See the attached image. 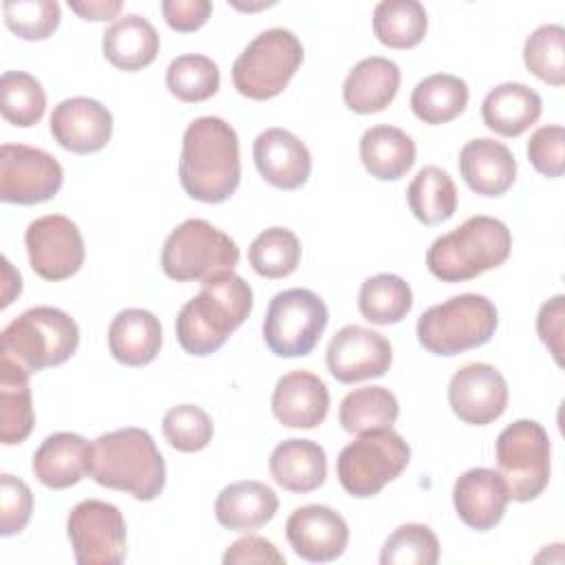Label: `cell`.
<instances>
[{
	"label": "cell",
	"mask_w": 565,
	"mask_h": 565,
	"mask_svg": "<svg viewBox=\"0 0 565 565\" xmlns=\"http://www.w3.org/2000/svg\"><path fill=\"white\" fill-rule=\"evenodd\" d=\"M179 181L188 196L201 203L227 201L241 183L238 137L221 117H196L181 143Z\"/></svg>",
	"instance_id": "6da1fadb"
},
{
	"label": "cell",
	"mask_w": 565,
	"mask_h": 565,
	"mask_svg": "<svg viewBox=\"0 0 565 565\" xmlns=\"http://www.w3.org/2000/svg\"><path fill=\"white\" fill-rule=\"evenodd\" d=\"M254 294L234 271H218L201 280V289L177 313L174 331L181 349L203 358L218 351L249 318Z\"/></svg>",
	"instance_id": "7a4b0ae2"
},
{
	"label": "cell",
	"mask_w": 565,
	"mask_h": 565,
	"mask_svg": "<svg viewBox=\"0 0 565 565\" xmlns=\"http://www.w3.org/2000/svg\"><path fill=\"white\" fill-rule=\"evenodd\" d=\"M88 477L137 501H152L166 486V461L146 428H117L90 444Z\"/></svg>",
	"instance_id": "3957f363"
},
{
	"label": "cell",
	"mask_w": 565,
	"mask_h": 565,
	"mask_svg": "<svg viewBox=\"0 0 565 565\" xmlns=\"http://www.w3.org/2000/svg\"><path fill=\"white\" fill-rule=\"evenodd\" d=\"M510 252L508 225L494 216L477 214L430 243L426 267L441 282H463L503 265Z\"/></svg>",
	"instance_id": "277c9868"
},
{
	"label": "cell",
	"mask_w": 565,
	"mask_h": 565,
	"mask_svg": "<svg viewBox=\"0 0 565 565\" xmlns=\"http://www.w3.org/2000/svg\"><path fill=\"white\" fill-rule=\"evenodd\" d=\"M497 324L499 313L490 298L459 294L419 316L417 340L428 353L450 358L490 342Z\"/></svg>",
	"instance_id": "5b68a950"
},
{
	"label": "cell",
	"mask_w": 565,
	"mask_h": 565,
	"mask_svg": "<svg viewBox=\"0 0 565 565\" xmlns=\"http://www.w3.org/2000/svg\"><path fill=\"white\" fill-rule=\"evenodd\" d=\"M77 322L57 307H31L2 329V355L31 373L64 364L77 351Z\"/></svg>",
	"instance_id": "8992f818"
},
{
	"label": "cell",
	"mask_w": 565,
	"mask_h": 565,
	"mask_svg": "<svg viewBox=\"0 0 565 565\" xmlns=\"http://www.w3.org/2000/svg\"><path fill=\"white\" fill-rule=\"evenodd\" d=\"M305 57L298 35L289 29L260 31L234 60V88L254 102H265L280 95Z\"/></svg>",
	"instance_id": "52a82bcc"
},
{
	"label": "cell",
	"mask_w": 565,
	"mask_h": 565,
	"mask_svg": "<svg viewBox=\"0 0 565 565\" xmlns=\"http://www.w3.org/2000/svg\"><path fill=\"white\" fill-rule=\"evenodd\" d=\"M241 252L230 234L205 218L177 225L161 249V269L177 282L205 280L218 271H234Z\"/></svg>",
	"instance_id": "ba28073f"
},
{
	"label": "cell",
	"mask_w": 565,
	"mask_h": 565,
	"mask_svg": "<svg viewBox=\"0 0 565 565\" xmlns=\"http://www.w3.org/2000/svg\"><path fill=\"white\" fill-rule=\"evenodd\" d=\"M411 461V446L393 428L360 433L338 455V481L358 499L375 497L388 481L397 479Z\"/></svg>",
	"instance_id": "9c48e42d"
},
{
	"label": "cell",
	"mask_w": 565,
	"mask_h": 565,
	"mask_svg": "<svg viewBox=\"0 0 565 565\" xmlns=\"http://www.w3.org/2000/svg\"><path fill=\"white\" fill-rule=\"evenodd\" d=\"M329 322L324 300L311 289L278 291L263 320V340L278 358L309 355L320 342Z\"/></svg>",
	"instance_id": "30bf717a"
},
{
	"label": "cell",
	"mask_w": 565,
	"mask_h": 565,
	"mask_svg": "<svg viewBox=\"0 0 565 565\" xmlns=\"http://www.w3.org/2000/svg\"><path fill=\"white\" fill-rule=\"evenodd\" d=\"M499 475L505 479L510 499L534 501L550 481V437L534 419H516L505 426L494 446Z\"/></svg>",
	"instance_id": "8fae6325"
},
{
	"label": "cell",
	"mask_w": 565,
	"mask_h": 565,
	"mask_svg": "<svg viewBox=\"0 0 565 565\" xmlns=\"http://www.w3.org/2000/svg\"><path fill=\"white\" fill-rule=\"evenodd\" d=\"M66 534L79 565H119L126 558V521L113 503L79 501L68 512Z\"/></svg>",
	"instance_id": "7c38bea8"
},
{
	"label": "cell",
	"mask_w": 565,
	"mask_h": 565,
	"mask_svg": "<svg viewBox=\"0 0 565 565\" xmlns=\"http://www.w3.org/2000/svg\"><path fill=\"white\" fill-rule=\"evenodd\" d=\"M62 183L64 170L53 154L24 143L0 148V199L4 203L35 205L51 201Z\"/></svg>",
	"instance_id": "4fadbf2b"
},
{
	"label": "cell",
	"mask_w": 565,
	"mask_h": 565,
	"mask_svg": "<svg viewBox=\"0 0 565 565\" xmlns=\"http://www.w3.org/2000/svg\"><path fill=\"white\" fill-rule=\"evenodd\" d=\"M24 245L31 269L44 280H66L84 265L82 232L64 214H46L31 221L24 232Z\"/></svg>",
	"instance_id": "5bb4252c"
},
{
	"label": "cell",
	"mask_w": 565,
	"mask_h": 565,
	"mask_svg": "<svg viewBox=\"0 0 565 565\" xmlns=\"http://www.w3.org/2000/svg\"><path fill=\"white\" fill-rule=\"evenodd\" d=\"M508 382L488 362H468L455 371L448 384V404L452 413L472 426H486L499 419L508 408Z\"/></svg>",
	"instance_id": "9a60e30c"
},
{
	"label": "cell",
	"mask_w": 565,
	"mask_h": 565,
	"mask_svg": "<svg viewBox=\"0 0 565 565\" xmlns=\"http://www.w3.org/2000/svg\"><path fill=\"white\" fill-rule=\"evenodd\" d=\"M391 362V342L382 333L360 324L342 327L327 347V369L342 384L382 377Z\"/></svg>",
	"instance_id": "2e32d148"
},
{
	"label": "cell",
	"mask_w": 565,
	"mask_h": 565,
	"mask_svg": "<svg viewBox=\"0 0 565 565\" xmlns=\"http://www.w3.org/2000/svg\"><path fill=\"white\" fill-rule=\"evenodd\" d=\"M285 534L294 552L309 563L335 561L349 545V525L342 514L318 503L296 508L287 516Z\"/></svg>",
	"instance_id": "e0dca14e"
},
{
	"label": "cell",
	"mask_w": 565,
	"mask_h": 565,
	"mask_svg": "<svg viewBox=\"0 0 565 565\" xmlns=\"http://www.w3.org/2000/svg\"><path fill=\"white\" fill-rule=\"evenodd\" d=\"M49 128L64 150L93 154L108 146L113 137V115L97 99L68 97L53 108Z\"/></svg>",
	"instance_id": "ac0fdd59"
},
{
	"label": "cell",
	"mask_w": 565,
	"mask_h": 565,
	"mask_svg": "<svg viewBox=\"0 0 565 565\" xmlns=\"http://www.w3.org/2000/svg\"><path fill=\"white\" fill-rule=\"evenodd\" d=\"M510 503V490L499 470L470 468L452 488V505L457 516L472 530L486 532L501 523Z\"/></svg>",
	"instance_id": "d6986e66"
},
{
	"label": "cell",
	"mask_w": 565,
	"mask_h": 565,
	"mask_svg": "<svg viewBox=\"0 0 565 565\" xmlns=\"http://www.w3.org/2000/svg\"><path fill=\"white\" fill-rule=\"evenodd\" d=\"M258 174L278 190H298L311 174L309 148L285 128H267L254 139Z\"/></svg>",
	"instance_id": "ffe728a7"
},
{
	"label": "cell",
	"mask_w": 565,
	"mask_h": 565,
	"mask_svg": "<svg viewBox=\"0 0 565 565\" xmlns=\"http://www.w3.org/2000/svg\"><path fill=\"white\" fill-rule=\"evenodd\" d=\"M271 411L287 428H316L329 413L327 384L311 371H291L276 382Z\"/></svg>",
	"instance_id": "44dd1931"
},
{
	"label": "cell",
	"mask_w": 565,
	"mask_h": 565,
	"mask_svg": "<svg viewBox=\"0 0 565 565\" xmlns=\"http://www.w3.org/2000/svg\"><path fill=\"white\" fill-rule=\"evenodd\" d=\"M459 174L472 192L501 196L516 181V159L501 141L490 137L470 139L459 152Z\"/></svg>",
	"instance_id": "7402d4cb"
},
{
	"label": "cell",
	"mask_w": 565,
	"mask_h": 565,
	"mask_svg": "<svg viewBox=\"0 0 565 565\" xmlns=\"http://www.w3.org/2000/svg\"><path fill=\"white\" fill-rule=\"evenodd\" d=\"M90 444L77 433H53L33 452L31 470L35 479L51 488L64 490L88 475Z\"/></svg>",
	"instance_id": "603a6c76"
},
{
	"label": "cell",
	"mask_w": 565,
	"mask_h": 565,
	"mask_svg": "<svg viewBox=\"0 0 565 565\" xmlns=\"http://www.w3.org/2000/svg\"><path fill=\"white\" fill-rule=\"evenodd\" d=\"M399 66L382 55L360 60L342 84V97L349 110L371 115L384 110L399 90Z\"/></svg>",
	"instance_id": "cb8c5ba5"
},
{
	"label": "cell",
	"mask_w": 565,
	"mask_h": 565,
	"mask_svg": "<svg viewBox=\"0 0 565 565\" xmlns=\"http://www.w3.org/2000/svg\"><path fill=\"white\" fill-rule=\"evenodd\" d=\"M278 512V497L276 492L254 479L234 481L225 486L214 503L216 521L234 532H249L258 530L269 523Z\"/></svg>",
	"instance_id": "d4e9b609"
},
{
	"label": "cell",
	"mask_w": 565,
	"mask_h": 565,
	"mask_svg": "<svg viewBox=\"0 0 565 565\" xmlns=\"http://www.w3.org/2000/svg\"><path fill=\"white\" fill-rule=\"evenodd\" d=\"M269 472L287 492H313L327 479L324 448L311 439H285L269 455Z\"/></svg>",
	"instance_id": "484cf974"
},
{
	"label": "cell",
	"mask_w": 565,
	"mask_h": 565,
	"mask_svg": "<svg viewBox=\"0 0 565 565\" xmlns=\"http://www.w3.org/2000/svg\"><path fill=\"white\" fill-rule=\"evenodd\" d=\"M161 40L157 29L137 13L119 15L102 35L104 57L119 71H141L159 53Z\"/></svg>",
	"instance_id": "4316f807"
},
{
	"label": "cell",
	"mask_w": 565,
	"mask_h": 565,
	"mask_svg": "<svg viewBox=\"0 0 565 565\" xmlns=\"http://www.w3.org/2000/svg\"><path fill=\"white\" fill-rule=\"evenodd\" d=\"M110 355L124 366H146L161 349V322L148 309H124L108 327Z\"/></svg>",
	"instance_id": "83f0119b"
},
{
	"label": "cell",
	"mask_w": 565,
	"mask_h": 565,
	"mask_svg": "<svg viewBox=\"0 0 565 565\" xmlns=\"http://www.w3.org/2000/svg\"><path fill=\"white\" fill-rule=\"evenodd\" d=\"M541 110V95L521 82H505L494 86L488 90L481 104L483 124L501 137L523 135L539 121Z\"/></svg>",
	"instance_id": "f1b7e54d"
},
{
	"label": "cell",
	"mask_w": 565,
	"mask_h": 565,
	"mask_svg": "<svg viewBox=\"0 0 565 565\" xmlns=\"http://www.w3.org/2000/svg\"><path fill=\"white\" fill-rule=\"evenodd\" d=\"M29 375L22 364L9 355L0 358V441L4 446L22 444L35 424Z\"/></svg>",
	"instance_id": "f546056e"
},
{
	"label": "cell",
	"mask_w": 565,
	"mask_h": 565,
	"mask_svg": "<svg viewBox=\"0 0 565 565\" xmlns=\"http://www.w3.org/2000/svg\"><path fill=\"white\" fill-rule=\"evenodd\" d=\"M415 141L395 126H373L360 139L364 170L380 181L402 179L415 163Z\"/></svg>",
	"instance_id": "4dcf8cb0"
},
{
	"label": "cell",
	"mask_w": 565,
	"mask_h": 565,
	"mask_svg": "<svg viewBox=\"0 0 565 565\" xmlns=\"http://www.w3.org/2000/svg\"><path fill=\"white\" fill-rule=\"evenodd\" d=\"M468 84L450 73H435L417 82L411 93V108L424 124L439 126L457 119L468 106Z\"/></svg>",
	"instance_id": "1f68e13d"
},
{
	"label": "cell",
	"mask_w": 565,
	"mask_h": 565,
	"mask_svg": "<svg viewBox=\"0 0 565 565\" xmlns=\"http://www.w3.org/2000/svg\"><path fill=\"white\" fill-rule=\"evenodd\" d=\"M406 201L413 216L424 225H439L457 210V188L452 177L437 168L424 166L406 190Z\"/></svg>",
	"instance_id": "d6a6232c"
},
{
	"label": "cell",
	"mask_w": 565,
	"mask_h": 565,
	"mask_svg": "<svg viewBox=\"0 0 565 565\" xmlns=\"http://www.w3.org/2000/svg\"><path fill=\"white\" fill-rule=\"evenodd\" d=\"M428 31V15L417 0H382L373 9V33L388 49H413Z\"/></svg>",
	"instance_id": "836d02e7"
},
{
	"label": "cell",
	"mask_w": 565,
	"mask_h": 565,
	"mask_svg": "<svg viewBox=\"0 0 565 565\" xmlns=\"http://www.w3.org/2000/svg\"><path fill=\"white\" fill-rule=\"evenodd\" d=\"M397 415V397L384 386H362L347 393L338 411L340 426L351 435H360L375 428H391Z\"/></svg>",
	"instance_id": "e575fe53"
},
{
	"label": "cell",
	"mask_w": 565,
	"mask_h": 565,
	"mask_svg": "<svg viewBox=\"0 0 565 565\" xmlns=\"http://www.w3.org/2000/svg\"><path fill=\"white\" fill-rule=\"evenodd\" d=\"M358 309L373 324H395L413 309V289L397 274H375L362 282Z\"/></svg>",
	"instance_id": "d590c367"
},
{
	"label": "cell",
	"mask_w": 565,
	"mask_h": 565,
	"mask_svg": "<svg viewBox=\"0 0 565 565\" xmlns=\"http://www.w3.org/2000/svg\"><path fill=\"white\" fill-rule=\"evenodd\" d=\"M168 90L185 104H199L216 95L221 86V71L207 55L185 53L170 62L166 71Z\"/></svg>",
	"instance_id": "8d00e7d4"
},
{
	"label": "cell",
	"mask_w": 565,
	"mask_h": 565,
	"mask_svg": "<svg viewBox=\"0 0 565 565\" xmlns=\"http://www.w3.org/2000/svg\"><path fill=\"white\" fill-rule=\"evenodd\" d=\"M300 241L287 227L263 230L249 245L247 258L252 269L269 280L285 278L300 265Z\"/></svg>",
	"instance_id": "74e56055"
},
{
	"label": "cell",
	"mask_w": 565,
	"mask_h": 565,
	"mask_svg": "<svg viewBox=\"0 0 565 565\" xmlns=\"http://www.w3.org/2000/svg\"><path fill=\"white\" fill-rule=\"evenodd\" d=\"M0 110L13 126H35L46 110V93L40 79L24 71H4L0 77Z\"/></svg>",
	"instance_id": "f35d334b"
},
{
	"label": "cell",
	"mask_w": 565,
	"mask_h": 565,
	"mask_svg": "<svg viewBox=\"0 0 565 565\" xmlns=\"http://www.w3.org/2000/svg\"><path fill=\"white\" fill-rule=\"evenodd\" d=\"M523 62L527 71L550 86L565 84V29L561 24H543L532 31L523 44Z\"/></svg>",
	"instance_id": "ab89813d"
},
{
	"label": "cell",
	"mask_w": 565,
	"mask_h": 565,
	"mask_svg": "<svg viewBox=\"0 0 565 565\" xmlns=\"http://www.w3.org/2000/svg\"><path fill=\"white\" fill-rule=\"evenodd\" d=\"M439 561V541L424 523H404L386 539L382 565H435Z\"/></svg>",
	"instance_id": "60d3db41"
},
{
	"label": "cell",
	"mask_w": 565,
	"mask_h": 565,
	"mask_svg": "<svg viewBox=\"0 0 565 565\" xmlns=\"http://www.w3.org/2000/svg\"><path fill=\"white\" fill-rule=\"evenodd\" d=\"M161 430L174 450L199 452L212 441L214 424L201 406L179 404L163 415Z\"/></svg>",
	"instance_id": "b9f144b4"
},
{
	"label": "cell",
	"mask_w": 565,
	"mask_h": 565,
	"mask_svg": "<svg viewBox=\"0 0 565 565\" xmlns=\"http://www.w3.org/2000/svg\"><path fill=\"white\" fill-rule=\"evenodd\" d=\"M4 24L22 40H46L60 26V4L55 0H7L2 4Z\"/></svg>",
	"instance_id": "7bdbcfd3"
},
{
	"label": "cell",
	"mask_w": 565,
	"mask_h": 565,
	"mask_svg": "<svg viewBox=\"0 0 565 565\" xmlns=\"http://www.w3.org/2000/svg\"><path fill=\"white\" fill-rule=\"evenodd\" d=\"M527 159L536 172L558 179L565 172V128L558 124L541 126L527 141Z\"/></svg>",
	"instance_id": "ee69618b"
},
{
	"label": "cell",
	"mask_w": 565,
	"mask_h": 565,
	"mask_svg": "<svg viewBox=\"0 0 565 565\" xmlns=\"http://www.w3.org/2000/svg\"><path fill=\"white\" fill-rule=\"evenodd\" d=\"M31 488L13 475H0V534L13 536L22 532L31 519Z\"/></svg>",
	"instance_id": "f6af8a7d"
},
{
	"label": "cell",
	"mask_w": 565,
	"mask_h": 565,
	"mask_svg": "<svg viewBox=\"0 0 565 565\" xmlns=\"http://www.w3.org/2000/svg\"><path fill=\"white\" fill-rule=\"evenodd\" d=\"M541 342L550 349L558 366H563V333H565V296L558 294L541 305L536 316Z\"/></svg>",
	"instance_id": "bcb514c9"
},
{
	"label": "cell",
	"mask_w": 565,
	"mask_h": 565,
	"mask_svg": "<svg viewBox=\"0 0 565 565\" xmlns=\"http://www.w3.org/2000/svg\"><path fill=\"white\" fill-rule=\"evenodd\" d=\"M161 13L166 24L172 31L190 33L201 29L207 22L212 13V2L210 0H163Z\"/></svg>",
	"instance_id": "7dc6e473"
},
{
	"label": "cell",
	"mask_w": 565,
	"mask_h": 565,
	"mask_svg": "<svg viewBox=\"0 0 565 565\" xmlns=\"http://www.w3.org/2000/svg\"><path fill=\"white\" fill-rule=\"evenodd\" d=\"M223 563L225 565H243V563H274V565H282L285 556L278 552V547L256 534H247L241 536L238 541H234L225 554H223Z\"/></svg>",
	"instance_id": "c3c4849f"
},
{
	"label": "cell",
	"mask_w": 565,
	"mask_h": 565,
	"mask_svg": "<svg viewBox=\"0 0 565 565\" xmlns=\"http://www.w3.org/2000/svg\"><path fill=\"white\" fill-rule=\"evenodd\" d=\"M71 11H75L82 20H117V13L121 11L119 0H86V2H68Z\"/></svg>",
	"instance_id": "681fc988"
},
{
	"label": "cell",
	"mask_w": 565,
	"mask_h": 565,
	"mask_svg": "<svg viewBox=\"0 0 565 565\" xmlns=\"http://www.w3.org/2000/svg\"><path fill=\"white\" fill-rule=\"evenodd\" d=\"M22 291V278L20 274L11 267V263L7 260V256H2V300H0V307H9L11 300L15 296H20Z\"/></svg>",
	"instance_id": "f907efd6"
}]
</instances>
